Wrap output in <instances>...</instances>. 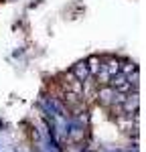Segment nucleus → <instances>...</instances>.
<instances>
[{
	"label": "nucleus",
	"instance_id": "f257e3e1",
	"mask_svg": "<svg viewBox=\"0 0 146 152\" xmlns=\"http://www.w3.org/2000/svg\"><path fill=\"white\" fill-rule=\"evenodd\" d=\"M71 75L73 79H77V81L83 83L87 77H89V69H87V61H79V63H75L71 67Z\"/></svg>",
	"mask_w": 146,
	"mask_h": 152
},
{
	"label": "nucleus",
	"instance_id": "f03ea898",
	"mask_svg": "<svg viewBox=\"0 0 146 152\" xmlns=\"http://www.w3.org/2000/svg\"><path fill=\"white\" fill-rule=\"evenodd\" d=\"M87 61V69H89V77H96L99 69H101V57H89Z\"/></svg>",
	"mask_w": 146,
	"mask_h": 152
}]
</instances>
